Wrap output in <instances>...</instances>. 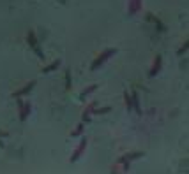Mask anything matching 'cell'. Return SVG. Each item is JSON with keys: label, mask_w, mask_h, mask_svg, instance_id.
Masks as SVG:
<instances>
[{"label": "cell", "mask_w": 189, "mask_h": 174, "mask_svg": "<svg viewBox=\"0 0 189 174\" xmlns=\"http://www.w3.org/2000/svg\"><path fill=\"white\" fill-rule=\"evenodd\" d=\"M113 53H115V49H106V51H102V53L99 55V58H97V60L92 63V71H96V69L99 67V65H101L102 62H106V60H108V58H110Z\"/></svg>", "instance_id": "cell-1"}, {"label": "cell", "mask_w": 189, "mask_h": 174, "mask_svg": "<svg viewBox=\"0 0 189 174\" xmlns=\"http://www.w3.org/2000/svg\"><path fill=\"white\" fill-rule=\"evenodd\" d=\"M58 63H60L58 60H57V62H53L51 65H48V67L44 69V72H50V71H53V69H57V67H58Z\"/></svg>", "instance_id": "cell-2"}, {"label": "cell", "mask_w": 189, "mask_h": 174, "mask_svg": "<svg viewBox=\"0 0 189 174\" xmlns=\"http://www.w3.org/2000/svg\"><path fill=\"white\" fill-rule=\"evenodd\" d=\"M69 74H71V72L67 71V72H66V77H67V88H69V86H71V76H69Z\"/></svg>", "instance_id": "cell-3"}]
</instances>
